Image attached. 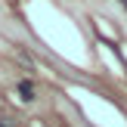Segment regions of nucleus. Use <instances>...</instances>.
<instances>
[{
	"label": "nucleus",
	"instance_id": "obj_2",
	"mask_svg": "<svg viewBox=\"0 0 127 127\" xmlns=\"http://www.w3.org/2000/svg\"><path fill=\"white\" fill-rule=\"evenodd\" d=\"M121 6H124V9H127V0H121Z\"/></svg>",
	"mask_w": 127,
	"mask_h": 127
},
{
	"label": "nucleus",
	"instance_id": "obj_1",
	"mask_svg": "<svg viewBox=\"0 0 127 127\" xmlns=\"http://www.w3.org/2000/svg\"><path fill=\"white\" fill-rule=\"evenodd\" d=\"M19 96H22V102H31L34 99V84L31 81H19Z\"/></svg>",
	"mask_w": 127,
	"mask_h": 127
},
{
	"label": "nucleus",
	"instance_id": "obj_3",
	"mask_svg": "<svg viewBox=\"0 0 127 127\" xmlns=\"http://www.w3.org/2000/svg\"><path fill=\"white\" fill-rule=\"evenodd\" d=\"M0 127H3V124H0Z\"/></svg>",
	"mask_w": 127,
	"mask_h": 127
}]
</instances>
